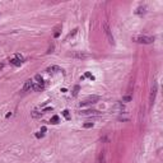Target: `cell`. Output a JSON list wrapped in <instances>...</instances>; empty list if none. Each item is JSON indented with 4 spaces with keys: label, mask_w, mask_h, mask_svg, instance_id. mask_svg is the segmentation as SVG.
Instances as JSON below:
<instances>
[{
    "label": "cell",
    "mask_w": 163,
    "mask_h": 163,
    "mask_svg": "<svg viewBox=\"0 0 163 163\" xmlns=\"http://www.w3.org/2000/svg\"><path fill=\"white\" fill-rule=\"evenodd\" d=\"M3 66H4V64H1V65H0V70L3 69Z\"/></svg>",
    "instance_id": "obj_24"
},
{
    "label": "cell",
    "mask_w": 163,
    "mask_h": 163,
    "mask_svg": "<svg viewBox=\"0 0 163 163\" xmlns=\"http://www.w3.org/2000/svg\"><path fill=\"white\" fill-rule=\"evenodd\" d=\"M32 88H33V80L28 79L26 83H24V86H23V92H28V90H31Z\"/></svg>",
    "instance_id": "obj_7"
},
{
    "label": "cell",
    "mask_w": 163,
    "mask_h": 163,
    "mask_svg": "<svg viewBox=\"0 0 163 163\" xmlns=\"http://www.w3.org/2000/svg\"><path fill=\"white\" fill-rule=\"evenodd\" d=\"M15 59H18V60H19V61H22V62H23V57H22V56H20L19 54H17V55H15Z\"/></svg>",
    "instance_id": "obj_21"
},
{
    "label": "cell",
    "mask_w": 163,
    "mask_h": 163,
    "mask_svg": "<svg viewBox=\"0 0 163 163\" xmlns=\"http://www.w3.org/2000/svg\"><path fill=\"white\" fill-rule=\"evenodd\" d=\"M56 70H57V71H62L59 66H50V68L47 69V71H49V73H55Z\"/></svg>",
    "instance_id": "obj_10"
},
{
    "label": "cell",
    "mask_w": 163,
    "mask_h": 163,
    "mask_svg": "<svg viewBox=\"0 0 163 163\" xmlns=\"http://www.w3.org/2000/svg\"><path fill=\"white\" fill-rule=\"evenodd\" d=\"M62 115H64L65 117L68 118V120L70 118V116H69V111H68V110H64V111H62Z\"/></svg>",
    "instance_id": "obj_18"
},
{
    "label": "cell",
    "mask_w": 163,
    "mask_h": 163,
    "mask_svg": "<svg viewBox=\"0 0 163 163\" xmlns=\"http://www.w3.org/2000/svg\"><path fill=\"white\" fill-rule=\"evenodd\" d=\"M69 56H71V57H74V59H80V60H83V59L89 57L90 55L87 54V52H83V51H75V52L69 54Z\"/></svg>",
    "instance_id": "obj_5"
},
{
    "label": "cell",
    "mask_w": 163,
    "mask_h": 163,
    "mask_svg": "<svg viewBox=\"0 0 163 163\" xmlns=\"http://www.w3.org/2000/svg\"><path fill=\"white\" fill-rule=\"evenodd\" d=\"M52 50H54V45H51V46H50V49H49V54H50V52H52Z\"/></svg>",
    "instance_id": "obj_22"
},
{
    "label": "cell",
    "mask_w": 163,
    "mask_h": 163,
    "mask_svg": "<svg viewBox=\"0 0 163 163\" xmlns=\"http://www.w3.org/2000/svg\"><path fill=\"white\" fill-rule=\"evenodd\" d=\"M145 7H139V8H138L136 9V10H135V13L136 14H144V13H145Z\"/></svg>",
    "instance_id": "obj_11"
},
{
    "label": "cell",
    "mask_w": 163,
    "mask_h": 163,
    "mask_svg": "<svg viewBox=\"0 0 163 163\" xmlns=\"http://www.w3.org/2000/svg\"><path fill=\"white\" fill-rule=\"evenodd\" d=\"M43 112H38V111H33L32 112V116L33 117H40V116H42Z\"/></svg>",
    "instance_id": "obj_16"
},
{
    "label": "cell",
    "mask_w": 163,
    "mask_h": 163,
    "mask_svg": "<svg viewBox=\"0 0 163 163\" xmlns=\"http://www.w3.org/2000/svg\"><path fill=\"white\" fill-rule=\"evenodd\" d=\"M83 126L86 127V129H89V127H92V126H93V122H87V124H84Z\"/></svg>",
    "instance_id": "obj_19"
},
{
    "label": "cell",
    "mask_w": 163,
    "mask_h": 163,
    "mask_svg": "<svg viewBox=\"0 0 163 163\" xmlns=\"http://www.w3.org/2000/svg\"><path fill=\"white\" fill-rule=\"evenodd\" d=\"M42 135H43L42 133H41V134H40V133H37V134H36V136H37V138H41V136H42Z\"/></svg>",
    "instance_id": "obj_23"
},
{
    "label": "cell",
    "mask_w": 163,
    "mask_h": 163,
    "mask_svg": "<svg viewBox=\"0 0 163 163\" xmlns=\"http://www.w3.org/2000/svg\"><path fill=\"white\" fill-rule=\"evenodd\" d=\"M10 64L12 65H14V66H20V64H22V61H19V60H18V59H12V60H10Z\"/></svg>",
    "instance_id": "obj_9"
},
{
    "label": "cell",
    "mask_w": 163,
    "mask_h": 163,
    "mask_svg": "<svg viewBox=\"0 0 163 163\" xmlns=\"http://www.w3.org/2000/svg\"><path fill=\"white\" fill-rule=\"evenodd\" d=\"M131 99H133V97H131L130 94H127V96H124V97H122V102H130Z\"/></svg>",
    "instance_id": "obj_14"
},
{
    "label": "cell",
    "mask_w": 163,
    "mask_h": 163,
    "mask_svg": "<svg viewBox=\"0 0 163 163\" xmlns=\"http://www.w3.org/2000/svg\"><path fill=\"white\" fill-rule=\"evenodd\" d=\"M79 89H80V87H79V86H75V87H74V89H73V96H74V97L78 94V92H79Z\"/></svg>",
    "instance_id": "obj_15"
},
{
    "label": "cell",
    "mask_w": 163,
    "mask_h": 163,
    "mask_svg": "<svg viewBox=\"0 0 163 163\" xmlns=\"http://www.w3.org/2000/svg\"><path fill=\"white\" fill-rule=\"evenodd\" d=\"M157 90H158V84H157V82L154 80L153 82V86H152V89H150V97H149L150 105L154 103V99H155V96H157Z\"/></svg>",
    "instance_id": "obj_3"
},
{
    "label": "cell",
    "mask_w": 163,
    "mask_h": 163,
    "mask_svg": "<svg viewBox=\"0 0 163 163\" xmlns=\"http://www.w3.org/2000/svg\"><path fill=\"white\" fill-rule=\"evenodd\" d=\"M133 41L134 42H138V43H143V45H149V43L154 42V37H152V36H135V37H133Z\"/></svg>",
    "instance_id": "obj_1"
},
{
    "label": "cell",
    "mask_w": 163,
    "mask_h": 163,
    "mask_svg": "<svg viewBox=\"0 0 163 163\" xmlns=\"http://www.w3.org/2000/svg\"><path fill=\"white\" fill-rule=\"evenodd\" d=\"M84 77H87V78H90V79H94V77H93V75L92 74H90V73H86V75H84Z\"/></svg>",
    "instance_id": "obj_20"
},
{
    "label": "cell",
    "mask_w": 163,
    "mask_h": 163,
    "mask_svg": "<svg viewBox=\"0 0 163 163\" xmlns=\"http://www.w3.org/2000/svg\"><path fill=\"white\" fill-rule=\"evenodd\" d=\"M77 32H78V28H75V29L73 31V32H70V33H69V34H68V37H66V40H69V38H70V37H73V36H74V34H77Z\"/></svg>",
    "instance_id": "obj_17"
},
{
    "label": "cell",
    "mask_w": 163,
    "mask_h": 163,
    "mask_svg": "<svg viewBox=\"0 0 163 163\" xmlns=\"http://www.w3.org/2000/svg\"><path fill=\"white\" fill-rule=\"evenodd\" d=\"M99 101V96H89L87 97L84 101L80 102V107H84V106H90V105H94Z\"/></svg>",
    "instance_id": "obj_2"
},
{
    "label": "cell",
    "mask_w": 163,
    "mask_h": 163,
    "mask_svg": "<svg viewBox=\"0 0 163 163\" xmlns=\"http://www.w3.org/2000/svg\"><path fill=\"white\" fill-rule=\"evenodd\" d=\"M105 33H106V36H107V38H108V42L111 43V45H115L114 34H112V31H111V28H110V26L107 23H105Z\"/></svg>",
    "instance_id": "obj_4"
},
{
    "label": "cell",
    "mask_w": 163,
    "mask_h": 163,
    "mask_svg": "<svg viewBox=\"0 0 163 163\" xmlns=\"http://www.w3.org/2000/svg\"><path fill=\"white\" fill-rule=\"evenodd\" d=\"M98 163H106V153L103 152V150L98 155Z\"/></svg>",
    "instance_id": "obj_8"
},
{
    "label": "cell",
    "mask_w": 163,
    "mask_h": 163,
    "mask_svg": "<svg viewBox=\"0 0 163 163\" xmlns=\"http://www.w3.org/2000/svg\"><path fill=\"white\" fill-rule=\"evenodd\" d=\"M59 121H60V118H59V116H54V117L51 118V124H54V125H56V124H59Z\"/></svg>",
    "instance_id": "obj_13"
},
{
    "label": "cell",
    "mask_w": 163,
    "mask_h": 163,
    "mask_svg": "<svg viewBox=\"0 0 163 163\" xmlns=\"http://www.w3.org/2000/svg\"><path fill=\"white\" fill-rule=\"evenodd\" d=\"M114 110H117V111L122 112V110H124V105H122V103H117V105L114 107Z\"/></svg>",
    "instance_id": "obj_12"
},
{
    "label": "cell",
    "mask_w": 163,
    "mask_h": 163,
    "mask_svg": "<svg viewBox=\"0 0 163 163\" xmlns=\"http://www.w3.org/2000/svg\"><path fill=\"white\" fill-rule=\"evenodd\" d=\"M102 112L97 111V110H84V111H80L79 115L82 116H99Z\"/></svg>",
    "instance_id": "obj_6"
}]
</instances>
